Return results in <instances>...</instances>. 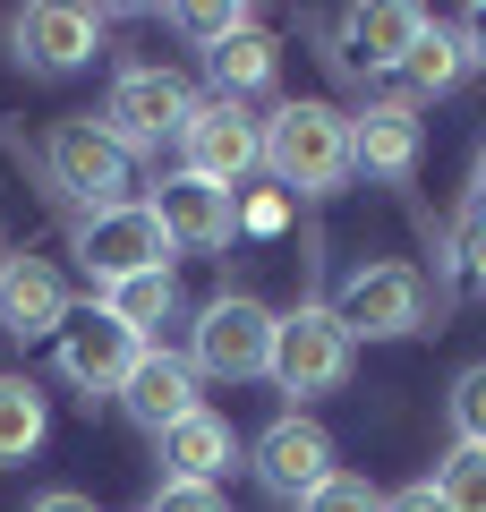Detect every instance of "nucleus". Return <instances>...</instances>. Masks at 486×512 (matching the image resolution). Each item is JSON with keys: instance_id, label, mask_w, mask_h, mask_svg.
I'll use <instances>...</instances> for the list:
<instances>
[{"instance_id": "2eb2a0df", "label": "nucleus", "mask_w": 486, "mask_h": 512, "mask_svg": "<svg viewBox=\"0 0 486 512\" xmlns=\"http://www.w3.org/2000/svg\"><path fill=\"white\" fill-rule=\"evenodd\" d=\"M69 325V282L43 265V256H9L0 265V333L18 342H43V333Z\"/></svg>"}, {"instance_id": "20e7f679", "label": "nucleus", "mask_w": 486, "mask_h": 512, "mask_svg": "<svg viewBox=\"0 0 486 512\" xmlns=\"http://www.w3.org/2000/svg\"><path fill=\"white\" fill-rule=\"evenodd\" d=\"M188 111H197V94H188L180 69H120L111 77V103H103V137L137 163V154H154L162 137L180 146Z\"/></svg>"}, {"instance_id": "39448f33", "label": "nucleus", "mask_w": 486, "mask_h": 512, "mask_svg": "<svg viewBox=\"0 0 486 512\" xmlns=\"http://www.w3.org/2000/svg\"><path fill=\"white\" fill-rule=\"evenodd\" d=\"M180 171L239 197V180L265 171V120H256L248 103H222V94H214V103H197V111H188V128H180Z\"/></svg>"}, {"instance_id": "c756f323", "label": "nucleus", "mask_w": 486, "mask_h": 512, "mask_svg": "<svg viewBox=\"0 0 486 512\" xmlns=\"http://www.w3.org/2000/svg\"><path fill=\"white\" fill-rule=\"evenodd\" d=\"M26 512H94V495H77V487H52V495H35Z\"/></svg>"}, {"instance_id": "a211bd4d", "label": "nucleus", "mask_w": 486, "mask_h": 512, "mask_svg": "<svg viewBox=\"0 0 486 512\" xmlns=\"http://www.w3.org/2000/svg\"><path fill=\"white\" fill-rule=\"evenodd\" d=\"M401 103H410V94H452L469 77V43H461V26H418V43H410V60H401Z\"/></svg>"}, {"instance_id": "9b49d317", "label": "nucleus", "mask_w": 486, "mask_h": 512, "mask_svg": "<svg viewBox=\"0 0 486 512\" xmlns=\"http://www.w3.org/2000/svg\"><path fill=\"white\" fill-rule=\"evenodd\" d=\"M9 43H18V60L35 77H77L103 52V9H60V0L18 9V18H9Z\"/></svg>"}, {"instance_id": "6e6552de", "label": "nucleus", "mask_w": 486, "mask_h": 512, "mask_svg": "<svg viewBox=\"0 0 486 512\" xmlns=\"http://www.w3.org/2000/svg\"><path fill=\"white\" fill-rule=\"evenodd\" d=\"M60 342V376L86 393V402H120V384L137 376V359H145V342L120 325L111 308H86V316H69V325L52 333Z\"/></svg>"}, {"instance_id": "393cba45", "label": "nucleus", "mask_w": 486, "mask_h": 512, "mask_svg": "<svg viewBox=\"0 0 486 512\" xmlns=\"http://www.w3.org/2000/svg\"><path fill=\"white\" fill-rule=\"evenodd\" d=\"M452 256H461V274L486 291V197L461 205V222H452Z\"/></svg>"}, {"instance_id": "9d476101", "label": "nucleus", "mask_w": 486, "mask_h": 512, "mask_svg": "<svg viewBox=\"0 0 486 512\" xmlns=\"http://www.w3.org/2000/svg\"><path fill=\"white\" fill-rule=\"evenodd\" d=\"M248 470H256V487H265V495L299 504V495H316L324 478L342 470V461H333V436H324L307 410H282V419L248 444Z\"/></svg>"}, {"instance_id": "f257e3e1", "label": "nucleus", "mask_w": 486, "mask_h": 512, "mask_svg": "<svg viewBox=\"0 0 486 512\" xmlns=\"http://www.w3.org/2000/svg\"><path fill=\"white\" fill-rule=\"evenodd\" d=\"M265 171L290 197H333V188H350V111L316 103V94L282 103L265 120Z\"/></svg>"}, {"instance_id": "5701e85b", "label": "nucleus", "mask_w": 486, "mask_h": 512, "mask_svg": "<svg viewBox=\"0 0 486 512\" xmlns=\"http://www.w3.org/2000/svg\"><path fill=\"white\" fill-rule=\"evenodd\" d=\"M290 512H384V487H376V478H359V470H333L316 495H299Z\"/></svg>"}, {"instance_id": "f8f14e48", "label": "nucleus", "mask_w": 486, "mask_h": 512, "mask_svg": "<svg viewBox=\"0 0 486 512\" xmlns=\"http://www.w3.org/2000/svg\"><path fill=\"white\" fill-rule=\"evenodd\" d=\"M154 222L171 231V248H188V256H214V248H231V231H239V197L231 188H205V180H188V171H171V180H154Z\"/></svg>"}, {"instance_id": "6ab92c4d", "label": "nucleus", "mask_w": 486, "mask_h": 512, "mask_svg": "<svg viewBox=\"0 0 486 512\" xmlns=\"http://www.w3.org/2000/svg\"><path fill=\"white\" fill-rule=\"evenodd\" d=\"M205 69H214V94L222 103H248L256 86H273V69H282V52H273V35H231V43H214L205 52Z\"/></svg>"}, {"instance_id": "f3484780", "label": "nucleus", "mask_w": 486, "mask_h": 512, "mask_svg": "<svg viewBox=\"0 0 486 512\" xmlns=\"http://www.w3.org/2000/svg\"><path fill=\"white\" fill-rule=\"evenodd\" d=\"M154 444H162V461H171L162 478H197V487H214V478L239 461L231 419H214V410H188V419H180V427H162Z\"/></svg>"}, {"instance_id": "ddd939ff", "label": "nucleus", "mask_w": 486, "mask_h": 512, "mask_svg": "<svg viewBox=\"0 0 486 512\" xmlns=\"http://www.w3.org/2000/svg\"><path fill=\"white\" fill-rule=\"evenodd\" d=\"M120 410L145 427V436H162V427H180L188 410H205L197 402V367L180 359V350H154L145 342V359H137V376L120 384Z\"/></svg>"}, {"instance_id": "bb28decb", "label": "nucleus", "mask_w": 486, "mask_h": 512, "mask_svg": "<svg viewBox=\"0 0 486 512\" xmlns=\"http://www.w3.org/2000/svg\"><path fill=\"white\" fill-rule=\"evenodd\" d=\"M145 512H231V504H222V487H197V478H162Z\"/></svg>"}, {"instance_id": "7c9ffc66", "label": "nucleus", "mask_w": 486, "mask_h": 512, "mask_svg": "<svg viewBox=\"0 0 486 512\" xmlns=\"http://www.w3.org/2000/svg\"><path fill=\"white\" fill-rule=\"evenodd\" d=\"M469 197H486V146H478V171H469Z\"/></svg>"}, {"instance_id": "b1692460", "label": "nucleus", "mask_w": 486, "mask_h": 512, "mask_svg": "<svg viewBox=\"0 0 486 512\" xmlns=\"http://www.w3.org/2000/svg\"><path fill=\"white\" fill-rule=\"evenodd\" d=\"M444 410H452V444H486V359L452 376Z\"/></svg>"}, {"instance_id": "dca6fc26", "label": "nucleus", "mask_w": 486, "mask_h": 512, "mask_svg": "<svg viewBox=\"0 0 486 512\" xmlns=\"http://www.w3.org/2000/svg\"><path fill=\"white\" fill-rule=\"evenodd\" d=\"M350 171H367V180H410V171H418V120H410V103L350 111Z\"/></svg>"}, {"instance_id": "0eeeda50", "label": "nucleus", "mask_w": 486, "mask_h": 512, "mask_svg": "<svg viewBox=\"0 0 486 512\" xmlns=\"http://www.w3.org/2000/svg\"><path fill=\"white\" fill-rule=\"evenodd\" d=\"M43 171H52V188L77 197L86 214L128 205V154L103 137V120H60L52 137H43Z\"/></svg>"}, {"instance_id": "a878e982", "label": "nucleus", "mask_w": 486, "mask_h": 512, "mask_svg": "<svg viewBox=\"0 0 486 512\" xmlns=\"http://www.w3.org/2000/svg\"><path fill=\"white\" fill-rule=\"evenodd\" d=\"M171 26H180V35L188 43H205V52H214V43H231V35H248V9H180V18H171Z\"/></svg>"}, {"instance_id": "7ed1b4c3", "label": "nucleus", "mask_w": 486, "mask_h": 512, "mask_svg": "<svg viewBox=\"0 0 486 512\" xmlns=\"http://www.w3.org/2000/svg\"><path fill=\"white\" fill-rule=\"evenodd\" d=\"M350 359H359V342H350V325L333 316V299H299V308L282 316V333H273V384H282L290 402L342 393Z\"/></svg>"}, {"instance_id": "1a4fd4ad", "label": "nucleus", "mask_w": 486, "mask_h": 512, "mask_svg": "<svg viewBox=\"0 0 486 512\" xmlns=\"http://www.w3.org/2000/svg\"><path fill=\"white\" fill-rule=\"evenodd\" d=\"M333 316L350 325V342H401V333L427 325V282L410 265H359L333 299Z\"/></svg>"}, {"instance_id": "c85d7f7f", "label": "nucleus", "mask_w": 486, "mask_h": 512, "mask_svg": "<svg viewBox=\"0 0 486 512\" xmlns=\"http://www.w3.org/2000/svg\"><path fill=\"white\" fill-rule=\"evenodd\" d=\"M461 43H469V69H486V0L461 9Z\"/></svg>"}, {"instance_id": "aec40b11", "label": "nucleus", "mask_w": 486, "mask_h": 512, "mask_svg": "<svg viewBox=\"0 0 486 512\" xmlns=\"http://www.w3.org/2000/svg\"><path fill=\"white\" fill-rule=\"evenodd\" d=\"M43 436H52V410H43V393H35L26 376H0V470H9V461H26Z\"/></svg>"}, {"instance_id": "cd10ccee", "label": "nucleus", "mask_w": 486, "mask_h": 512, "mask_svg": "<svg viewBox=\"0 0 486 512\" xmlns=\"http://www.w3.org/2000/svg\"><path fill=\"white\" fill-rule=\"evenodd\" d=\"M384 512H452V504H444V495H435V478H418V487L384 495Z\"/></svg>"}, {"instance_id": "f03ea898", "label": "nucleus", "mask_w": 486, "mask_h": 512, "mask_svg": "<svg viewBox=\"0 0 486 512\" xmlns=\"http://www.w3.org/2000/svg\"><path fill=\"white\" fill-rule=\"evenodd\" d=\"M273 333H282V316L265 308V299L248 291H222L197 308V325H188V367L214 384H248V376H273Z\"/></svg>"}, {"instance_id": "4be33fe9", "label": "nucleus", "mask_w": 486, "mask_h": 512, "mask_svg": "<svg viewBox=\"0 0 486 512\" xmlns=\"http://www.w3.org/2000/svg\"><path fill=\"white\" fill-rule=\"evenodd\" d=\"M435 495H444L452 512H486V444H452V453L435 461Z\"/></svg>"}, {"instance_id": "423d86ee", "label": "nucleus", "mask_w": 486, "mask_h": 512, "mask_svg": "<svg viewBox=\"0 0 486 512\" xmlns=\"http://www.w3.org/2000/svg\"><path fill=\"white\" fill-rule=\"evenodd\" d=\"M77 256H86V274L103 282H128V274H171V231L154 222V205L145 197H128V205H111V214H86L77 222Z\"/></svg>"}, {"instance_id": "4468645a", "label": "nucleus", "mask_w": 486, "mask_h": 512, "mask_svg": "<svg viewBox=\"0 0 486 512\" xmlns=\"http://www.w3.org/2000/svg\"><path fill=\"white\" fill-rule=\"evenodd\" d=\"M418 26H427V9H410V0L350 9V18H342V69H359V77H393L401 60H410Z\"/></svg>"}, {"instance_id": "412c9836", "label": "nucleus", "mask_w": 486, "mask_h": 512, "mask_svg": "<svg viewBox=\"0 0 486 512\" xmlns=\"http://www.w3.org/2000/svg\"><path fill=\"white\" fill-rule=\"evenodd\" d=\"M94 308H111V316H120V325L145 342V333H154L162 316L180 308V282H171V274H128V282H111V291L94 299Z\"/></svg>"}]
</instances>
